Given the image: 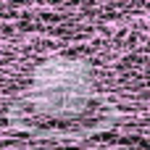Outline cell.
<instances>
[{
    "mask_svg": "<svg viewBox=\"0 0 150 150\" xmlns=\"http://www.w3.org/2000/svg\"><path fill=\"white\" fill-rule=\"evenodd\" d=\"M34 100L40 108H50L55 113L76 111L90 95V76L82 63L74 61H50L45 63L32 84Z\"/></svg>",
    "mask_w": 150,
    "mask_h": 150,
    "instance_id": "obj_1",
    "label": "cell"
}]
</instances>
